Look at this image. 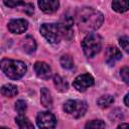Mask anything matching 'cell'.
I'll use <instances>...</instances> for the list:
<instances>
[{
  "mask_svg": "<svg viewBox=\"0 0 129 129\" xmlns=\"http://www.w3.org/2000/svg\"><path fill=\"white\" fill-rule=\"evenodd\" d=\"M38 6L44 13H52L57 10L59 3L56 0H40L38 1Z\"/></svg>",
  "mask_w": 129,
  "mask_h": 129,
  "instance_id": "12",
  "label": "cell"
},
{
  "mask_svg": "<svg viewBox=\"0 0 129 129\" xmlns=\"http://www.w3.org/2000/svg\"><path fill=\"white\" fill-rule=\"evenodd\" d=\"M21 47H22V49H23L25 52L31 53V52H33V51L35 50V48H36V43H35L34 39H33L31 36L27 35V36H25V37L22 39V41H21Z\"/></svg>",
  "mask_w": 129,
  "mask_h": 129,
  "instance_id": "13",
  "label": "cell"
},
{
  "mask_svg": "<svg viewBox=\"0 0 129 129\" xmlns=\"http://www.w3.org/2000/svg\"><path fill=\"white\" fill-rule=\"evenodd\" d=\"M76 21L79 28L85 32L96 30L104 21L103 14L91 7H84L77 11Z\"/></svg>",
  "mask_w": 129,
  "mask_h": 129,
  "instance_id": "1",
  "label": "cell"
},
{
  "mask_svg": "<svg viewBox=\"0 0 129 129\" xmlns=\"http://www.w3.org/2000/svg\"><path fill=\"white\" fill-rule=\"evenodd\" d=\"M73 85L79 92H85L94 85V78L90 74H82L75 79Z\"/></svg>",
  "mask_w": 129,
  "mask_h": 129,
  "instance_id": "8",
  "label": "cell"
},
{
  "mask_svg": "<svg viewBox=\"0 0 129 129\" xmlns=\"http://www.w3.org/2000/svg\"><path fill=\"white\" fill-rule=\"evenodd\" d=\"M0 92L3 96L5 97H8V98H12L14 96L17 95L18 93V90H17V87L15 85H12V84H6L4 86L1 87L0 89Z\"/></svg>",
  "mask_w": 129,
  "mask_h": 129,
  "instance_id": "15",
  "label": "cell"
},
{
  "mask_svg": "<svg viewBox=\"0 0 129 129\" xmlns=\"http://www.w3.org/2000/svg\"><path fill=\"white\" fill-rule=\"evenodd\" d=\"M82 47L87 56L89 57L95 56L101 50L102 47V40L100 35L97 33H89L83 39Z\"/></svg>",
  "mask_w": 129,
  "mask_h": 129,
  "instance_id": "3",
  "label": "cell"
},
{
  "mask_svg": "<svg viewBox=\"0 0 129 129\" xmlns=\"http://www.w3.org/2000/svg\"><path fill=\"white\" fill-rule=\"evenodd\" d=\"M15 121L18 125L19 129H34L33 124L30 122V120L25 117L24 115H19L15 118Z\"/></svg>",
  "mask_w": 129,
  "mask_h": 129,
  "instance_id": "16",
  "label": "cell"
},
{
  "mask_svg": "<svg viewBox=\"0 0 129 129\" xmlns=\"http://www.w3.org/2000/svg\"><path fill=\"white\" fill-rule=\"evenodd\" d=\"M36 124L40 129H53L56 124V119L49 112H40L36 117Z\"/></svg>",
  "mask_w": 129,
  "mask_h": 129,
  "instance_id": "6",
  "label": "cell"
},
{
  "mask_svg": "<svg viewBox=\"0 0 129 129\" xmlns=\"http://www.w3.org/2000/svg\"><path fill=\"white\" fill-rule=\"evenodd\" d=\"M85 129H105V123L102 120H92L86 124Z\"/></svg>",
  "mask_w": 129,
  "mask_h": 129,
  "instance_id": "21",
  "label": "cell"
},
{
  "mask_svg": "<svg viewBox=\"0 0 129 129\" xmlns=\"http://www.w3.org/2000/svg\"><path fill=\"white\" fill-rule=\"evenodd\" d=\"M40 32L42 36L50 43H57L60 40V32L57 24L44 23L40 26Z\"/></svg>",
  "mask_w": 129,
  "mask_h": 129,
  "instance_id": "5",
  "label": "cell"
},
{
  "mask_svg": "<svg viewBox=\"0 0 129 129\" xmlns=\"http://www.w3.org/2000/svg\"><path fill=\"white\" fill-rule=\"evenodd\" d=\"M40 102L45 108H50L52 105L51 94L46 88H42L40 90Z\"/></svg>",
  "mask_w": 129,
  "mask_h": 129,
  "instance_id": "14",
  "label": "cell"
},
{
  "mask_svg": "<svg viewBox=\"0 0 129 129\" xmlns=\"http://www.w3.org/2000/svg\"><path fill=\"white\" fill-rule=\"evenodd\" d=\"M120 75H121V78L123 79V81L128 84L129 82V69L128 67H124L121 69V72H120Z\"/></svg>",
  "mask_w": 129,
  "mask_h": 129,
  "instance_id": "23",
  "label": "cell"
},
{
  "mask_svg": "<svg viewBox=\"0 0 129 129\" xmlns=\"http://www.w3.org/2000/svg\"><path fill=\"white\" fill-rule=\"evenodd\" d=\"M15 110L19 113V115H23L26 110V103L23 100H18L15 103Z\"/></svg>",
  "mask_w": 129,
  "mask_h": 129,
  "instance_id": "22",
  "label": "cell"
},
{
  "mask_svg": "<svg viewBox=\"0 0 129 129\" xmlns=\"http://www.w3.org/2000/svg\"><path fill=\"white\" fill-rule=\"evenodd\" d=\"M53 84L59 92H66L68 90V83L58 75H55L53 77Z\"/></svg>",
  "mask_w": 129,
  "mask_h": 129,
  "instance_id": "17",
  "label": "cell"
},
{
  "mask_svg": "<svg viewBox=\"0 0 129 129\" xmlns=\"http://www.w3.org/2000/svg\"><path fill=\"white\" fill-rule=\"evenodd\" d=\"M128 97H129V94H126L125 99H124V102H125V105H126V106H129V103H128Z\"/></svg>",
  "mask_w": 129,
  "mask_h": 129,
  "instance_id": "26",
  "label": "cell"
},
{
  "mask_svg": "<svg viewBox=\"0 0 129 129\" xmlns=\"http://www.w3.org/2000/svg\"><path fill=\"white\" fill-rule=\"evenodd\" d=\"M87 109V103L81 100H69L63 105V110L75 118H80L84 116Z\"/></svg>",
  "mask_w": 129,
  "mask_h": 129,
  "instance_id": "4",
  "label": "cell"
},
{
  "mask_svg": "<svg viewBox=\"0 0 129 129\" xmlns=\"http://www.w3.org/2000/svg\"><path fill=\"white\" fill-rule=\"evenodd\" d=\"M119 43H120L121 47H122L126 52H128V48H129V46H128V37H127V36L121 37V38L119 39Z\"/></svg>",
  "mask_w": 129,
  "mask_h": 129,
  "instance_id": "24",
  "label": "cell"
},
{
  "mask_svg": "<svg viewBox=\"0 0 129 129\" xmlns=\"http://www.w3.org/2000/svg\"><path fill=\"white\" fill-rule=\"evenodd\" d=\"M34 71L37 77L41 79H48L51 76V69L44 61H36L34 63Z\"/></svg>",
  "mask_w": 129,
  "mask_h": 129,
  "instance_id": "11",
  "label": "cell"
},
{
  "mask_svg": "<svg viewBox=\"0 0 129 129\" xmlns=\"http://www.w3.org/2000/svg\"><path fill=\"white\" fill-rule=\"evenodd\" d=\"M0 129H9V128H6V127H0Z\"/></svg>",
  "mask_w": 129,
  "mask_h": 129,
  "instance_id": "27",
  "label": "cell"
},
{
  "mask_svg": "<svg viewBox=\"0 0 129 129\" xmlns=\"http://www.w3.org/2000/svg\"><path fill=\"white\" fill-rule=\"evenodd\" d=\"M112 7L115 11L122 13V12H125L128 10V2H126V1H113Z\"/></svg>",
  "mask_w": 129,
  "mask_h": 129,
  "instance_id": "19",
  "label": "cell"
},
{
  "mask_svg": "<svg viewBox=\"0 0 129 129\" xmlns=\"http://www.w3.org/2000/svg\"><path fill=\"white\" fill-rule=\"evenodd\" d=\"M57 25H58V28H59L60 35L64 36L68 39H70L73 36L74 20H73L72 16H70L69 14H64L61 17V19L59 21V24H57Z\"/></svg>",
  "mask_w": 129,
  "mask_h": 129,
  "instance_id": "7",
  "label": "cell"
},
{
  "mask_svg": "<svg viewBox=\"0 0 129 129\" xmlns=\"http://www.w3.org/2000/svg\"><path fill=\"white\" fill-rule=\"evenodd\" d=\"M117 129H129V125L127 123H122L117 127Z\"/></svg>",
  "mask_w": 129,
  "mask_h": 129,
  "instance_id": "25",
  "label": "cell"
},
{
  "mask_svg": "<svg viewBox=\"0 0 129 129\" xmlns=\"http://www.w3.org/2000/svg\"><path fill=\"white\" fill-rule=\"evenodd\" d=\"M28 27V22L25 19H13L11 21H9L8 23V29L10 32L12 33H16V34H21L24 31H26Z\"/></svg>",
  "mask_w": 129,
  "mask_h": 129,
  "instance_id": "9",
  "label": "cell"
},
{
  "mask_svg": "<svg viewBox=\"0 0 129 129\" xmlns=\"http://www.w3.org/2000/svg\"><path fill=\"white\" fill-rule=\"evenodd\" d=\"M114 102V98L111 95H104L102 97H100L97 100V104L99 105V107L101 108H107L110 105H112Z\"/></svg>",
  "mask_w": 129,
  "mask_h": 129,
  "instance_id": "18",
  "label": "cell"
},
{
  "mask_svg": "<svg viewBox=\"0 0 129 129\" xmlns=\"http://www.w3.org/2000/svg\"><path fill=\"white\" fill-rule=\"evenodd\" d=\"M121 57H122V53L116 46H108L107 47L106 53H105V59L108 64H110V66L114 64Z\"/></svg>",
  "mask_w": 129,
  "mask_h": 129,
  "instance_id": "10",
  "label": "cell"
},
{
  "mask_svg": "<svg viewBox=\"0 0 129 129\" xmlns=\"http://www.w3.org/2000/svg\"><path fill=\"white\" fill-rule=\"evenodd\" d=\"M0 68L3 73L11 80L21 79L27 70L26 64L21 60H15L10 58H4L0 61Z\"/></svg>",
  "mask_w": 129,
  "mask_h": 129,
  "instance_id": "2",
  "label": "cell"
},
{
  "mask_svg": "<svg viewBox=\"0 0 129 129\" xmlns=\"http://www.w3.org/2000/svg\"><path fill=\"white\" fill-rule=\"evenodd\" d=\"M60 64L62 68L70 70L74 67V59L70 54H63L60 57Z\"/></svg>",
  "mask_w": 129,
  "mask_h": 129,
  "instance_id": "20",
  "label": "cell"
}]
</instances>
